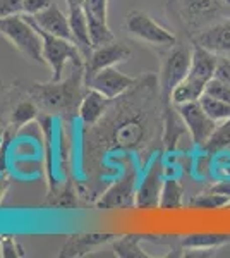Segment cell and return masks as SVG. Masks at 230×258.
<instances>
[{
  "label": "cell",
  "mask_w": 230,
  "mask_h": 258,
  "mask_svg": "<svg viewBox=\"0 0 230 258\" xmlns=\"http://www.w3.org/2000/svg\"><path fill=\"white\" fill-rule=\"evenodd\" d=\"M83 6H85L88 31L93 48L114 41L115 36L108 26V0H85Z\"/></svg>",
  "instance_id": "cell-12"
},
{
  "label": "cell",
  "mask_w": 230,
  "mask_h": 258,
  "mask_svg": "<svg viewBox=\"0 0 230 258\" xmlns=\"http://www.w3.org/2000/svg\"><path fill=\"white\" fill-rule=\"evenodd\" d=\"M223 4H227V6L230 7V0H223Z\"/></svg>",
  "instance_id": "cell-35"
},
{
  "label": "cell",
  "mask_w": 230,
  "mask_h": 258,
  "mask_svg": "<svg viewBox=\"0 0 230 258\" xmlns=\"http://www.w3.org/2000/svg\"><path fill=\"white\" fill-rule=\"evenodd\" d=\"M9 186H11V177L6 172L0 174V205H2L4 198H6L7 191H9Z\"/></svg>",
  "instance_id": "cell-33"
},
{
  "label": "cell",
  "mask_w": 230,
  "mask_h": 258,
  "mask_svg": "<svg viewBox=\"0 0 230 258\" xmlns=\"http://www.w3.org/2000/svg\"><path fill=\"white\" fill-rule=\"evenodd\" d=\"M38 117V107L35 102H21L16 105V109L12 110L11 115V127L21 129L28 126L29 122H33Z\"/></svg>",
  "instance_id": "cell-25"
},
{
  "label": "cell",
  "mask_w": 230,
  "mask_h": 258,
  "mask_svg": "<svg viewBox=\"0 0 230 258\" xmlns=\"http://www.w3.org/2000/svg\"><path fill=\"white\" fill-rule=\"evenodd\" d=\"M230 202L228 197L220 193H215V191H208V193H201L196 195V197L191 198L189 207L191 209H203V210H218L227 207Z\"/></svg>",
  "instance_id": "cell-24"
},
{
  "label": "cell",
  "mask_w": 230,
  "mask_h": 258,
  "mask_svg": "<svg viewBox=\"0 0 230 258\" xmlns=\"http://www.w3.org/2000/svg\"><path fill=\"white\" fill-rule=\"evenodd\" d=\"M163 107V115H162V124H163V135H162V143L165 152L174 153L177 150L179 143L186 135H189L186 127V122L182 120L181 114H179L177 107L174 103H167Z\"/></svg>",
  "instance_id": "cell-16"
},
{
  "label": "cell",
  "mask_w": 230,
  "mask_h": 258,
  "mask_svg": "<svg viewBox=\"0 0 230 258\" xmlns=\"http://www.w3.org/2000/svg\"><path fill=\"white\" fill-rule=\"evenodd\" d=\"M216 64H218V55L211 53L210 50L192 43V57L189 74L186 76L181 85L172 93L174 105H182V103L198 102L199 97L204 93L206 85L210 80L215 78Z\"/></svg>",
  "instance_id": "cell-1"
},
{
  "label": "cell",
  "mask_w": 230,
  "mask_h": 258,
  "mask_svg": "<svg viewBox=\"0 0 230 258\" xmlns=\"http://www.w3.org/2000/svg\"><path fill=\"white\" fill-rule=\"evenodd\" d=\"M143 236L127 234V236H117L114 239V253L120 258H148L149 255L144 253L141 248Z\"/></svg>",
  "instance_id": "cell-21"
},
{
  "label": "cell",
  "mask_w": 230,
  "mask_h": 258,
  "mask_svg": "<svg viewBox=\"0 0 230 258\" xmlns=\"http://www.w3.org/2000/svg\"><path fill=\"white\" fill-rule=\"evenodd\" d=\"M204 93H208V95H211V97L220 98V100H223V102L230 103V85H227V83H223L220 80H216V78L210 80V83L206 85Z\"/></svg>",
  "instance_id": "cell-27"
},
{
  "label": "cell",
  "mask_w": 230,
  "mask_h": 258,
  "mask_svg": "<svg viewBox=\"0 0 230 258\" xmlns=\"http://www.w3.org/2000/svg\"><path fill=\"white\" fill-rule=\"evenodd\" d=\"M215 78L223 83L230 85V57H218V64H216Z\"/></svg>",
  "instance_id": "cell-31"
},
{
  "label": "cell",
  "mask_w": 230,
  "mask_h": 258,
  "mask_svg": "<svg viewBox=\"0 0 230 258\" xmlns=\"http://www.w3.org/2000/svg\"><path fill=\"white\" fill-rule=\"evenodd\" d=\"M0 35L29 62L47 66L43 57V43L36 28L24 14L0 19Z\"/></svg>",
  "instance_id": "cell-3"
},
{
  "label": "cell",
  "mask_w": 230,
  "mask_h": 258,
  "mask_svg": "<svg viewBox=\"0 0 230 258\" xmlns=\"http://www.w3.org/2000/svg\"><path fill=\"white\" fill-rule=\"evenodd\" d=\"M137 174L134 167H127L114 181L102 197H98L95 207L100 210H127L136 207Z\"/></svg>",
  "instance_id": "cell-8"
},
{
  "label": "cell",
  "mask_w": 230,
  "mask_h": 258,
  "mask_svg": "<svg viewBox=\"0 0 230 258\" xmlns=\"http://www.w3.org/2000/svg\"><path fill=\"white\" fill-rule=\"evenodd\" d=\"M23 246L19 244V241L16 239V236L12 234H2L0 236V256L4 258H21L24 256Z\"/></svg>",
  "instance_id": "cell-26"
},
{
  "label": "cell",
  "mask_w": 230,
  "mask_h": 258,
  "mask_svg": "<svg viewBox=\"0 0 230 258\" xmlns=\"http://www.w3.org/2000/svg\"><path fill=\"white\" fill-rule=\"evenodd\" d=\"M86 88H93L100 91L102 95H105L107 98L114 100L122 97L124 93H127L131 88L136 86V80L127 74H124L122 71L114 68H107L100 73H96L90 81H86Z\"/></svg>",
  "instance_id": "cell-13"
},
{
  "label": "cell",
  "mask_w": 230,
  "mask_h": 258,
  "mask_svg": "<svg viewBox=\"0 0 230 258\" xmlns=\"http://www.w3.org/2000/svg\"><path fill=\"white\" fill-rule=\"evenodd\" d=\"M0 145H2V141H0Z\"/></svg>",
  "instance_id": "cell-36"
},
{
  "label": "cell",
  "mask_w": 230,
  "mask_h": 258,
  "mask_svg": "<svg viewBox=\"0 0 230 258\" xmlns=\"http://www.w3.org/2000/svg\"><path fill=\"white\" fill-rule=\"evenodd\" d=\"M230 243L227 232H196L181 239V246L189 251H215Z\"/></svg>",
  "instance_id": "cell-19"
},
{
  "label": "cell",
  "mask_w": 230,
  "mask_h": 258,
  "mask_svg": "<svg viewBox=\"0 0 230 258\" xmlns=\"http://www.w3.org/2000/svg\"><path fill=\"white\" fill-rule=\"evenodd\" d=\"M125 31L132 38L146 43L148 47L169 52L177 45V36L174 31L167 30L158 21L143 11H131L125 18Z\"/></svg>",
  "instance_id": "cell-4"
},
{
  "label": "cell",
  "mask_w": 230,
  "mask_h": 258,
  "mask_svg": "<svg viewBox=\"0 0 230 258\" xmlns=\"http://www.w3.org/2000/svg\"><path fill=\"white\" fill-rule=\"evenodd\" d=\"M53 4V0H24L23 2V14L35 16L38 12L45 11Z\"/></svg>",
  "instance_id": "cell-30"
},
{
  "label": "cell",
  "mask_w": 230,
  "mask_h": 258,
  "mask_svg": "<svg viewBox=\"0 0 230 258\" xmlns=\"http://www.w3.org/2000/svg\"><path fill=\"white\" fill-rule=\"evenodd\" d=\"M198 102H199V105L203 107V110L206 112L215 122H223L225 119L230 117V103L223 102V100L215 98L208 93H203Z\"/></svg>",
  "instance_id": "cell-22"
},
{
  "label": "cell",
  "mask_w": 230,
  "mask_h": 258,
  "mask_svg": "<svg viewBox=\"0 0 230 258\" xmlns=\"http://www.w3.org/2000/svg\"><path fill=\"white\" fill-rule=\"evenodd\" d=\"M211 191L225 195V197L230 198V177H225L223 181H220V182H216L215 186H211Z\"/></svg>",
  "instance_id": "cell-32"
},
{
  "label": "cell",
  "mask_w": 230,
  "mask_h": 258,
  "mask_svg": "<svg viewBox=\"0 0 230 258\" xmlns=\"http://www.w3.org/2000/svg\"><path fill=\"white\" fill-rule=\"evenodd\" d=\"M165 182V165L160 155H155L148 164L143 177L137 181L136 207L137 210H157L160 207L162 188Z\"/></svg>",
  "instance_id": "cell-9"
},
{
  "label": "cell",
  "mask_w": 230,
  "mask_h": 258,
  "mask_svg": "<svg viewBox=\"0 0 230 258\" xmlns=\"http://www.w3.org/2000/svg\"><path fill=\"white\" fill-rule=\"evenodd\" d=\"M175 107H177L182 120L186 122L191 141L196 147L203 148L204 145L208 143V140L211 138L213 133H215L218 122H215V120L203 110L199 102H189V103H182V105H175Z\"/></svg>",
  "instance_id": "cell-10"
},
{
  "label": "cell",
  "mask_w": 230,
  "mask_h": 258,
  "mask_svg": "<svg viewBox=\"0 0 230 258\" xmlns=\"http://www.w3.org/2000/svg\"><path fill=\"white\" fill-rule=\"evenodd\" d=\"M228 145H230V117L225 119L223 122H220V126H216L211 138L208 140V143L201 150L210 153V155H215V153L227 148Z\"/></svg>",
  "instance_id": "cell-23"
},
{
  "label": "cell",
  "mask_w": 230,
  "mask_h": 258,
  "mask_svg": "<svg viewBox=\"0 0 230 258\" xmlns=\"http://www.w3.org/2000/svg\"><path fill=\"white\" fill-rule=\"evenodd\" d=\"M26 18L31 21L36 28H40L41 31L48 33V35L74 41L72 30H70V23H69V16L64 14L62 9H58L55 4H52V6L47 7L45 11L38 12V14L26 16Z\"/></svg>",
  "instance_id": "cell-15"
},
{
  "label": "cell",
  "mask_w": 230,
  "mask_h": 258,
  "mask_svg": "<svg viewBox=\"0 0 230 258\" xmlns=\"http://www.w3.org/2000/svg\"><path fill=\"white\" fill-rule=\"evenodd\" d=\"M184 205V186L175 177H165L160 197V210L172 212L182 209Z\"/></svg>",
  "instance_id": "cell-20"
},
{
  "label": "cell",
  "mask_w": 230,
  "mask_h": 258,
  "mask_svg": "<svg viewBox=\"0 0 230 258\" xmlns=\"http://www.w3.org/2000/svg\"><path fill=\"white\" fill-rule=\"evenodd\" d=\"M191 40L194 45L210 50L215 55L230 57V16L191 35Z\"/></svg>",
  "instance_id": "cell-14"
},
{
  "label": "cell",
  "mask_w": 230,
  "mask_h": 258,
  "mask_svg": "<svg viewBox=\"0 0 230 258\" xmlns=\"http://www.w3.org/2000/svg\"><path fill=\"white\" fill-rule=\"evenodd\" d=\"M4 136H6V127H4V124L0 122V141L4 140Z\"/></svg>",
  "instance_id": "cell-34"
},
{
  "label": "cell",
  "mask_w": 230,
  "mask_h": 258,
  "mask_svg": "<svg viewBox=\"0 0 230 258\" xmlns=\"http://www.w3.org/2000/svg\"><path fill=\"white\" fill-rule=\"evenodd\" d=\"M228 11L230 7L223 0H179V14L191 35L228 18Z\"/></svg>",
  "instance_id": "cell-7"
},
{
  "label": "cell",
  "mask_w": 230,
  "mask_h": 258,
  "mask_svg": "<svg viewBox=\"0 0 230 258\" xmlns=\"http://www.w3.org/2000/svg\"><path fill=\"white\" fill-rule=\"evenodd\" d=\"M24 0H0V19L23 14Z\"/></svg>",
  "instance_id": "cell-29"
},
{
  "label": "cell",
  "mask_w": 230,
  "mask_h": 258,
  "mask_svg": "<svg viewBox=\"0 0 230 258\" xmlns=\"http://www.w3.org/2000/svg\"><path fill=\"white\" fill-rule=\"evenodd\" d=\"M112 100L107 98L105 95H102L100 91L93 88H88V91L83 95L81 102L78 107V117L81 119L83 124L86 126H93L98 122L103 115L107 114V109L110 105Z\"/></svg>",
  "instance_id": "cell-17"
},
{
  "label": "cell",
  "mask_w": 230,
  "mask_h": 258,
  "mask_svg": "<svg viewBox=\"0 0 230 258\" xmlns=\"http://www.w3.org/2000/svg\"><path fill=\"white\" fill-rule=\"evenodd\" d=\"M191 57H192V47L189 48L186 45H175L165 55L160 74H158V93H160L162 105L172 103L174 90L189 74Z\"/></svg>",
  "instance_id": "cell-5"
},
{
  "label": "cell",
  "mask_w": 230,
  "mask_h": 258,
  "mask_svg": "<svg viewBox=\"0 0 230 258\" xmlns=\"http://www.w3.org/2000/svg\"><path fill=\"white\" fill-rule=\"evenodd\" d=\"M85 85V66H76L74 73L69 78H62L60 81H50L47 85H33L29 88L31 97L50 110H69L78 100L79 86Z\"/></svg>",
  "instance_id": "cell-2"
},
{
  "label": "cell",
  "mask_w": 230,
  "mask_h": 258,
  "mask_svg": "<svg viewBox=\"0 0 230 258\" xmlns=\"http://www.w3.org/2000/svg\"><path fill=\"white\" fill-rule=\"evenodd\" d=\"M33 26H35V24H33ZM36 31L40 33L41 43H43L45 62H47V66L50 68V71H52L50 81H60L62 78H64V71H65L67 62H70V64H74V66H85V57H83L81 50L78 48V45L74 43V41L48 35V33L41 31L40 28H36Z\"/></svg>",
  "instance_id": "cell-6"
},
{
  "label": "cell",
  "mask_w": 230,
  "mask_h": 258,
  "mask_svg": "<svg viewBox=\"0 0 230 258\" xmlns=\"http://www.w3.org/2000/svg\"><path fill=\"white\" fill-rule=\"evenodd\" d=\"M117 238L115 234H102V232H95V234H72L69 236L65 244L60 249V256H83L86 255L90 249H93L100 244L110 243Z\"/></svg>",
  "instance_id": "cell-18"
},
{
  "label": "cell",
  "mask_w": 230,
  "mask_h": 258,
  "mask_svg": "<svg viewBox=\"0 0 230 258\" xmlns=\"http://www.w3.org/2000/svg\"><path fill=\"white\" fill-rule=\"evenodd\" d=\"M53 198H55V202H52L50 205H52V207H58V209H60V207H62V209H72V207L78 205L76 193H74L70 186H65V188H62Z\"/></svg>",
  "instance_id": "cell-28"
},
{
  "label": "cell",
  "mask_w": 230,
  "mask_h": 258,
  "mask_svg": "<svg viewBox=\"0 0 230 258\" xmlns=\"http://www.w3.org/2000/svg\"><path fill=\"white\" fill-rule=\"evenodd\" d=\"M131 48L125 43H122V41L117 40L110 41L107 45H102V47H95L91 55L85 60V85L96 73L122 64V62L131 59Z\"/></svg>",
  "instance_id": "cell-11"
}]
</instances>
